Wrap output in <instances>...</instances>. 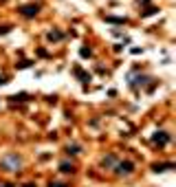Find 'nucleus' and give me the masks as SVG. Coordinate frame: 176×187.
<instances>
[{
    "mask_svg": "<svg viewBox=\"0 0 176 187\" xmlns=\"http://www.w3.org/2000/svg\"><path fill=\"white\" fill-rule=\"evenodd\" d=\"M169 167H172V163H167V165H152L154 172H163V170H169Z\"/></svg>",
    "mask_w": 176,
    "mask_h": 187,
    "instance_id": "0eeeda50",
    "label": "nucleus"
},
{
    "mask_svg": "<svg viewBox=\"0 0 176 187\" xmlns=\"http://www.w3.org/2000/svg\"><path fill=\"white\" fill-rule=\"evenodd\" d=\"M48 40H51V42H57V40H60V33H57V31H51V33H48Z\"/></svg>",
    "mask_w": 176,
    "mask_h": 187,
    "instance_id": "1a4fd4ad",
    "label": "nucleus"
},
{
    "mask_svg": "<svg viewBox=\"0 0 176 187\" xmlns=\"http://www.w3.org/2000/svg\"><path fill=\"white\" fill-rule=\"evenodd\" d=\"M106 22H112V24H123L125 22V18H117V16H108V18H104Z\"/></svg>",
    "mask_w": 176,
    "mask_h": 187,
    "instance_id": "39448f33",
    "label": "nucleus"
},
{
    "mask_svg": "<svg viewBox=\"0 0 176 187\" xmlns=\"http://www.w3.org/2000/svg\"><path fill=\"white\" fill-rule=\"evenodd\" d=\"M62 172H75V167L70 165V163H62Z\"/></svg>",
    "mask_w": 176,
    "mask_h": 187,
    "instance_id": "6e6552de",
    "label": "nucleus"
},
{
    "mask_svg": "<svg viewBox=\"0 0 176 187\" xmlns=\"http://www.w3.org/2000/svg\"><path fill=\"white\" fill-rule=\"evenodd\" d=\"M82 57H90V49H86V46H84V49H82Z\"/></svg>",
    "mask_w": 176,
    "mask_h": 187,
    "instance_id": "9d476101",
    "label": "nucleus"
},
{
    "mask_svg": "<svg viewBox=\"0 0 176 187\" xmlns=\"http://www.w3.org/2000/svg\"><path fill=\"white\" fill-rule=\"evenodd\" d=\"M115 172H117L119 176H121V174H132V172H134V165H132L130 161H121L119 165H117V170H115Z\"/></svg>",
    "mask_w": 176,
    "mask_h": 187,
    "instance_id": "f03ea898",
    "label": "nucleus"
},
{
    "mask_svg": "<svg viewBox=\"0 0 176 187\" xmlns=\"http://www.w3.org/2000/svg\"><path fill=\"white\" fill-rule=\"evenodd\" d=\"M20 11H22L24 16H35V13H38V7H22Z\"/></svg>",
    "mask_w": 176,
    "mask_h": 187,
    "instance_id": "423d86ee",
    "label": "nucleus"
},
{
    "mask_svg": "<svg viewBox=\"0 0 176 187\" xmlns=\"http://www.w3.org/2000/svg\"><path fill=\"white\" fill-rule=\"evenodd\" d=\"M167 141H169V136H167L165 132H156V134L152 136V143H154V145H165Z\"/></svg>",
    "mask_w": 176,
    "mask_h": 187,
    "instance_id": "7ed1b4c3",
    "label": "nucleus"
},
{
    "mask_svg": "<svg viewBox=\"0 0 176 187\" xmlns=\"http://www.w3.org/2000/svg\"><path fill=\"white\" fill-rule=\"evenodd\" d=\"M48 187H68V185H66V183H51Z\"/></svg>",
    "mask_w": 176,
    "mask_h": 187,
    "instance_id": "9b49d317",
    "label": "nucleus"
},
{
    "mask_svg": "<svg viewBox=\"0 0 176 187\" xmlns=\"http://www.w3.org/2000/svg\"><path fill=\"white\" fill-rule=\"evenodd\" d=\"M7 31H11V27H2L0 29V33H7Z\"/></svg>",
    "mask_w": 176,
    "mask_h": 187,
    "instance_id": "f8f14e48",
    "label": "nucleus"
},
{
    "mask_svg": "<svg viewBox=\"0 0 176 187\" xmlns=\"http://www.w3.org/2000/svg\"><path fill=\"white\" fill-rule=\"evenodd\" d=\"M5 82H7V79H5V77H0V84H5Z\"/></svg>",
    "mask_w": 176,
    "mask_h": 187,
    "instance_id": "ddd939ff",
    "label": "nucleus"
},
{
    "mask_svg": "<svg viewBox=\"0 0 176 187\" xmlns=\"http://www.w3.org/2000/svg\"><path fill=\"white\" fill-rule=\"evenodd\" d=\"M27 187H35V185H33V183H31V185H27Z\"/></svg>",
    "mask_w": 176,
    "mask_h": 187,
    "instance_id": "2eb2a0df",
    "label": "nucleus"
},
{
    "mask_svg": "<svg viewBox=\"0 0 176 187\" xmlns=\"http://www.w3.org/2000/svg\"><path fill=\"white\" fill-rule=\"evenodd\" d=\"M0 165L5 170H18L20 167V156H7V158L0 161Z\"/></svg>",
    "mask_w": 176,
    "mask_h": 187,
    "instance_id": "f257e3e1",
    "label": "nucleus"
},
{
    "mask_svg": "<svg viewBox=\"0 0 176 187\" xmlns=\"http://www.w3.org/2000/svg\"><path fill=\"white\" fill-rule=\"evenodd\" d=\"M2 187H13V185H2Z\"/></svg>",
    "mask_w": 176,
    "mask_h": 187,
    "instance_id": "4468645a",
    "label": "nucleus"
},
{
    "mask_svg": "<svg viewBox=\"0 0 176 187\" xmlns=\"http://www.w3.org/2000/svg\"><path fill=\"white\" fill-rule=\"evenodd\" d=\"M117 163V156L115 154H108V156H104V161H102V167H112Z\"/></svg>",
    "mask_w": 176,
    "mask_h": 187,
    "instance_id": "20e7f679",
    "label": "nucleus"
}]
</instances>
